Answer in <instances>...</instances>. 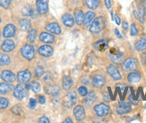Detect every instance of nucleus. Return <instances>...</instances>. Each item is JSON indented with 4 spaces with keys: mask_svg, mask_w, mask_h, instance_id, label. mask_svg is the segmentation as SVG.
Masks as SVG:
<instances>
[{
    "mask_svg": "<svg viewBox=\"0 0 146 123\" xmlns=\"http://www.w3.org/2000/svg\"><path fill=\"white\" fill-rule=\"evenodd\" d=\"M0 37H1V32H0Z\"/></svg>",
    "mask_w": 146,
    "mask_h": 123,
    "instance_id": "nucleus-56",
    "label": "nucleus"
},
{
    "mask_svg": "<svg viewBox=\"0 0 146 123\" xmlns=\"http://www.w3.org/2000/svg\"><path fill=\"white\" fill-rule=\"evenodd\" d=\"M76 101H77V94L73 90V91H69L66 95L64 100H63V105L67 108H70L71 106H74L75 105Z\"/></svg>",
    "mask_w": 146,
    "mask_h": 123,
    "instance_id": "nucleus-4",
    "label": "nucleus"
},
{
    "mask_svg": "<svg viewBox=\"0 0 146 123\" xmlns=\"http://www.w3.org/2000/svg\"><path fill=\"white\" fill-rule=\"evenodd\" d=\"M13 89H14V87H13V85H11V84L8 82L0 84V94H2V95L8 94L9 92L12 91Z\"/></svg>",
    "mask_w": 146,
    "mask_h": 123,
    "instance_id": "nucleus-28",
    "label": "nucleus"
},
{
    "mask_svg": "<svg viewBox=\"0 0 146 123\" xmlns=\"http://www.w3.org/2000/svg\"><path fill=\"white\" fill-rule=\"evenodd\" d=\"M127 81L131 84H136L139 83L142 80V75L141 73L138 72V70H133V72H130L127 75Z\"/></svg>",
    "mask_w": 146,
    "mask_h": 123,
    "instance_id": "nucleus-12",
    "label": "nucleus"
},
{
    "mask_svg": "<svg viewBox=\"0 0 146 123\" xmlns=\"http://www.w3.org/2000/svg\"><path fill=\"white\" fill-rule=\"evenodd\" d=\"M93 47L99 51H105L109 48V41L107 39H100L94 43Z\"/></svg>",
    "mask_w": 146,
    "mask_h": 123,
    "instance_id": "nucleus-26",
    "label": "nucleus"
},
{
    "mask_svg": "<svg viewBox=\"0 0 146 123\" xmlns=\"http://www.w3.org/2000/svg\"><path fill=\"white\" fill-rule=\"evenodd\" d=\"M36 37H37V31H36V30H34V29L30 30L29 32H28V36H27L28 41L30 43H33V42L35 41Z\"/></svg>",
    "mask_w": 146,
    "mask_h": 123,
    "instance_id": "nucleus-35",
    "label": "nucleus"
},
{
    "mask_svg": "<svg viewBox=\"0 0 146 123\" xmlns=\"http://www.w3.org/2000/svg\"><path fill=\"white\" fill-rule=\"evenodd\" d=\"M67 122H69V123H72V122H73L72 119H70V118H67V119H66L65 120H63V123H67Z\"/></svg>",
    "mask_w": 146,
    "mask_h": 123,
    "instance_id": "nucleus-54",
    "label": "nucleus"
},
{
    "mask_svg": "<svg viewBox=\"0 0 146 123\" xmlns=\"http://www.w3.org/2000/svg\"><path fill=\"white\" fill-rule=\"evenodd\" d=\"M107 72L115 81H119L122 80V75L120 73L118 68L116 65H114V64H110L107 68Z\"/></svg>",
    "mask_w": 146,
    "mask_h": 123,
    "instance_id": "nucleus-7",
    "label": "nucleus"
},
{
    "mask_svg": "<svg viewBox=\"0 0 146 123\" xmlns=\"http://www.w3.org/2000/svg\"><path fill=\"white\" fill-rule=\"evenodd\" d=\"M135 49L138 52H143L146 50V37H142L135 44Z\"/></svg>",
    "mask_w": 146,
    "mask_h": 123,
    "instance_id": "nucleus-27",
    "label": "nucleus"
},
{
    "mask_svg": "<svg viewBox=\"0 0 146 123\" xmlns=\"http://www.w3.org/2000/svg\"><path fill=\"white\" fill-rule=\"evenodd\" d=\"M102 97H103V100L105 102H110L111 100V97H110V92H103V95H102Z\"/></svg>",
    "mask_w": 146,
    "mask_h": 123,
    "instance_id": "nucleus-43",
    "label": "nucleus"
},
{
    "mask_svg": "<svg viewBox=\"0 0 146 123\" xmlns=\"http://www.w3.org/2000/svg\"><path fill=\"white\" fill-rule=\"evenodd\" d=\"M9 63H10L9 56L6 54L0 53V65H8Z\"/></svg>",
    "mask_w": 146,
    "mask_h": 123,
    "instance_id": "nucleus-34",
    "label": "nucleus"
},
{
    "mask_svg": "<svg viewBox=\"0 0 146 123\" xmlns=\"http://www.w3.org/2000/svg\"><path fill=\"white\" fill-rule=\"evenodd\" d=\"M73 86V80L70 76H65L63 78L62 81V87L65 90H69Z\"/></svg>",
    "mask_w": 146,
    "mask_h": 123,
    "instance_id": "nucleus-29",
    "label": "nucleus"
},
{
    "mask_svg": "<svg viewBox=\"0 0 146 123\" xmlns=\"http://www.w3.org/2000/svg\"><path fill=\"white\" fill-rule=\"evenodd\" d=\"M12 3V0H0V6H2L3 8L7 9Z\"/></svg>",
    "mask_w": 146,
    "mask_h": 123,
    "instance_id": "nucleus-41",
    "label": "nucleus"
},
{
    "mask_svg": "<svg viewBox=\"0 0 146 123\" xmlns=\"http://www.w3.org/2000/svg\"><path fill=\"white\" fill-rule=\"evenodd\" d=\"M82 82L84 83V85H86V86L91 85V82H90V80H88V78H86V77L82 78Z\"/></svg>",
    "mask_w": 146,
    "mask_h": 123,
    "instance_id": "nucleus-49",
    "label": "nucleus"
},
{
    "mask_svg": "<svg viewBox=\"0 0 146 123\" xmlns=\"http://www.w3.org/2000/svg\"><path fill=\"white\" fill-rule=\"evenodd\" d=\"M22 14L24 16H33L34 14V9L31 5H25L22 9Z\"/></svg>",
    "mask_w": 146,
    "mask_h": 123,
    "instance_id": "nucleus-33",
    "label": "nucleus"
},
{
    "mask_svg": "<svg viewBox=\"0 0 146 123\" xmlns=\"http://www.w3.org/2000/svg\"><path fill=\"white\" fill-rule=\"evenodd\" d=\"M96 99H97V97H96V95H95V92L93 90H91V91L88 92V94L85 95V99L84 102L86 106L90 107L96 102Z\"/></svg>",
    "mask_w": 146,
    "mask_h": 123,
    "instance_id": "nucleus-21",
    "label": "nucleus"
},
{
    "mask_svg": "<svg viewBox=\"0 0 146 123\" xmlns=\"http://www.w3.org/2000/svg\"><path fill=\"white\" fill-rule=\"evenodd\" d=\"M36 8L40 14H45L48 11V4L45 0H37Z\"/></svg>",
    "mask_w": 146,
    "mask_h": 123,
    "instance_id": "nucleus-14",
    "label": "nucleus"
},
{
    "mask_svg": "<svg viewBox=\"0 0 146 123\" xmlns=\"http://www.w3.org/2000/svg\"><path fill=\"white\" fill-rule=\"evenodd\" d=\"M105 22H106V20L104 17H98L96 19H94L92 21V22L91 23V26H90V32L93 34H96V33H99L101 30H102L105 27Z\"/></svg>",
    "mask_w": 146,
    "mask_h": 123,
    "instance_id": "nucleus-2",
    "label": "nucleus"
},
{
    "mask_svg": "<svg viewBox=\"0 0 146 123\" xmlns=\"http://www.w3.org/2000/svg\"><path fill=\"white\" fill-rule=\"evenodd\" d=\"M46 30L49 31L50 33H53L55 35H60L61 34V28L58 23L56 22H50L46 25L45 27Z\"/></svg>",
    "mask_w": 146,
    "mask_h": 123,
    "instance_id": "nucleus-18",
    "label": "nucleus"
},
{
    "mask_svg": "<svg viewBox=\"0 0 146 123\" xmlns=\"http://www.w3.org/2000/svg\"><path fill=\"white\" fill-rule=\"evenodd\" d=\"M134 15L140 22H144L145 15H146V9L143 5H139L136 10H134Z\"/></svg>",
    "mask_w": 146,
    "mask_h": 123,
    "instance_id": "nucleus-11",
    "label": "nucleus"
},
{
    "mask_svg": "<svg viewBox=\"0 0 146 123\" xmlns=\"http://www.w3.org/2000/svg\"><path fill=\"white\" fill-rule=\"evenodd\" d=\"M138 68V61L135 57H127L121 62V69L124 72H130Z\"/></svg>",
    "mask_w": 146,
    "mask_h": 123,
    "instance_id": "nucleus-1",
    "label": "nucleus"
},
{
    "mask_svg": "<svg viewBox=\"0 0 146 123\" xmlns=\"http://www.w3.org/2000/svg\"><path fill=\"white\" fill-rule=\"evenodd\" d=\"M36 105H37V101H36V99L31 98L30 99V102H29V106H30V108L31 109H34L36 107Z\"/></svg>",
    "mask_w": 146,
    "mask_h": 123,
    "instance_id": "nucleus-44",
    "label": "nucleus"
},
{
    "mask_svg": "<svg viewBox=\"0 0 146 123\" xmlns=\"http://www.w3.org/2000/svg\"><path fill=\"white\" fill-rule=\"evenodd\" d=\"M31 25V23L29 19H22L20 22H19V26H20L21 30L23 31H26V30H30Z\"/></svg>",
    "mask_w": 146,
    "mask_h": 123,
    "instance_id": "nucleus-32",
    "label": "nucleus"
},
{
    "mask_svg": "<svg viewBox=\"0 0 146 123\" xmlns=\"http://www.w3.org/2000/svg\"><path fill=\"white\" fill-rule=\"evenodd\" d=\"M74 118L76 119V120L81 122V121H84L85 119V109L84 107L79 105H76L74 108Z\"/></svg>",
    "mask_w": 146,
    "mask_h": 123,
    "instance_id": "nucleus-9",
    "label": "nucleus"
},
{
    "mask_svg": "<svg viewBox=\"0 0 146 123\" xmlns=\"http://www.w3.org/2000/svg\"><path fill=\"white\" fill-rule=\"evenodd\" d=\"M31 89L34 93H39L40 91V84L38 81H33L31 83Z\"/></svg>",
    "mask_w": 146,
    "mask_h": 123,
    "instance_id": "nucleus-36",
    "label": "nucleus"
},
{
    "mask_svg": "<svg viewBox=\"0 0 146 123\" xmlns=\"http://www.w3.org/2000/svg\"><path fill=\"white\" fill-rule=\"evenodd\" d=\"M12 112L14 113L15 115H20L21 112H22V108H21V105H15L14 107L12 108Z\"/></svg>",
    "mask_w": 146,
    "mask_h": 123,
    "instance_id": "nucleus-40",
    "label": "nucleus"
},
{
    "mask_svg": "<svg viewBox=\"0 0 146 123\" xmlns=\"http://www.w3.org/2000/svg\"><path fill=\"white\" fill-rule=\"evenodd\" d=\"M114 32H115V35L117 36V37H118V38H122V36H121V34H120V32L118 31L117 29H115V30H114Z\"/></svg>",
    "mask_w": 146,
    "mask_h": 123,
    "instance_id": "nucleus-53",
    "label": "nucleus"
},
{
    "mask_svg": "<svg viewBox=\"0 0 146 123\" xmlns=\"http://www.w3.org/2000/svg\"><path fill=\"white\" fill-rule=\"evenodd\" d=\"M92 85L96 88H102L106 85V79L102 74H95L92 77Z\"/></svg>",
    "mask_w": 146,
    "mask_h": 123,
    "instance_id": "nucleus-10",
    "label": "nucleus"
},
{
    "mask_svg": "<svg viewBox=\"0 0 146 123\" xmlns=\"http://www.w3.org/2000/svg\"><path fill=\"white\" fill-rule=\"evenodd\" d=\"M60 92V87L56 84H48L45 87V93L50 95H56Z\"/></svg>",
    "mask_w": 146,
    "mask_h": 123,
    "instance_id": "nucleus-19",
    "label": "nucleus"
},
{
    "mask_svg": "<svg viewBox=\"0 0 146 123\" xmlns=\"http://www.w3.org/2000/svg\"><path fill=\"white\" fill-rule=\"evenodd\" d=\"M38 122H40V123H42V122L43 123H48L49 122V120H48V118L45 117V116H43V117H41V118L39 119Z\"/></svg>",
    "mask_w": 146,
    "mask_h": 123,
    "instance_id": "nucleus-48",
    "label": "nucleus"
},
{
    "mask_svg": "<svg viewBox=\"0 0 146 123\" xmlns=\"http://www.w3.org/2000/svg\"><path fill=\"white\" fill-rule=\"evenodd\" d=\"M144 108H146V105H145V107H144Z\"/></svg>",
    "mask_w": 146,
    "mask_h": 123,
    "instance_id": "nucleus-58",
    "label": "nucleus"
},
{
    "mask_svg": "<svg viewBox=\"0 0 146 123\" xmlns=\"http://www.w3.org/2000/svg\"><path fill=\"white\" fill-rule=\"evenodd\" d=\"M38 52L43 57H50L54 53V49L52 47L48 46V45H44V46H41L39 48Z\"/></svg>",
    "mask_w": 146,
    "mask_h": 123,
    "instance_id": "nucleus-16",
    "label": "nucleus"
},
{
    "mask_svg": "<svg viewBox=\"0 0 146 123\" xmlns=\"http://www.w3.org/2000/svg\"><path fill=\"white\" fill-rule=\"evenodd\" d=\"M52 80H53V76L50 74L49 72L47 73L45 75V77H44V80H45L46 82H48V83H49L50 81H52Z\"/></svg>",
    "mask_w": 146,
    "mask_h": 123,
    "instance_id": "nucleus-46",
    "label": "nucleus"
},
{
    "mask_svg": "<svg viewBox=\"0 0 146 123\" xmlns=\"http://www.w3.org/2000/svg\"><path fill=\"white\" fill-rule=\"evenodd\" d=\"M74 22L77 25H82L84 21V12L80 8H76L74 12Z\"/></svg>",
    "mask_w": 146,
    "mask_h": 123,
    "instance_id": "nucleus-20",
    "label": "nucleus"
},
{
    "mask_svg": "<svg viewBox=\"0 0 146 123\" xmlns=\"http://www.w3.org/2000/svg\"><path fill=\"white\" fill-rule=\"evenodd\" d=\"M9 105V101L5 97H0V110L6 109Z\"/></svg>",
    "mask_w": 146,
    "mask_h": 123,
    "instance_id": "nucleus-37",
    "label": "nucleus"
},
{
    "mask_svg": "<svg viewBox=\"0 0 146 123\" xmlns=\"http://www.w3.org/2000/svg\"><path fill=\"white\" fill-rule=\"evenodd\" d=\"M21 55L26 60L31 61V60H33L35 56V49L31 45L26 44L21 48Z\"/></svg>",
    "mask_w": 146,
    "mask_h": 123,
    "instance_id": "nucleus-3",
    "label": "nucleus"
},
{
    "mask_svg": "<svg viewBox=\"0 0 146 123\" xmlns=\"http://www.w3.org/2000/svg\"><path fill=\"white\" fill-rule=\"evenodd\" d=\"M110 58L114 63L118 64V63H121L123 62L124 55L122 54V52H120L118 49L111 48L110 49Z\"/></svg>",
    "mask_w": 146,
    "mask_h": 123,
    "instance_id": "nucleus-8",
    "label": "nucleus"
},
{
    "mask_svg": "<svg viewBox=\"0 0 146 123\" xmlns=\"http://www.w3.org/2000/svg\"><path fill=\"white\" fill-rule=\"evenodd\" d=\"M130 34L133 37L138 35V29L136 27V24L135 23H132L131 24V27H130Z\"/></svg>",
    "mask_w": 146,
    "mask_h": 123,
    "instance_id": "nucleus-38",
    "label": "nucleus"
},
{
    "mask_svg": "<svg viewBox=\"0 0 146 123\" xmlns=\"http://www.w3.org/2000/svg\"><path fill=\"white\" fill-rule=\"evenodd\" d=\"M1 79L5 81V82H8V83H13L15 80V75L13 73L11 70H5L2 72L1 75Z\"/></svg>",
    "mask_w": 146,
    "mask_h": 123,
    "instance_id": "nucleus-17",
    "label": "nucleus"
},
{
    "mask_svg": "<svg viewBox=\"0 0 146 123\" xmlns=\"http://www.w3.org/2000/svg\"><path fill=\"white\" fill-rule=\"evenodd\" d=\"M61 19H62L63 23H64L66 27L71 28L74 25V22H74V18L70 14H64L62 15Z\"/></svg>",
    "mask_w": 146,
    "mask_h": 123,
    "instance_id": "nucleus-25",
    "label": "nucleus"
},
{
    "mask_svg": "<svg viewBox=\"0 0 146 123\" xmlns=\"http://www.w3.org/2000/svg\"><path fill=\"white\" fill-rule=\"evenodd\" d=\"M40 40L43 43H46V44H51V43H54L55 42V37L50 34V33H48V32H41L40 37Z\"/></svg>",
    "mask_w": 146,
    "mask_h": 123,
    "instance_id": "nucleus-22",
    "label": "nucleus"
},
{
    "mask_svg": "<svg viewBox=\"0 0 146 123\" xmlns=\"http://www.w3.org/2000/svg\"><path fill=\"white\" fill-rule=\"evenodd\" d=\"M31 73L28 70H21V72H19L17 73V80L21 83H27L31 80Z\"/></svg>",
    "mask_w": 146,
    "mask_h": 123,
    "instance_id": "nucleus-15",
    "label": "nucleus"
},
{
    "mask_svg": "<svg viewBox=\"0 0 146 123\" xmlns=\"http://www.w3.org/2000/svg\"><path fill=\"white\" fill-rule=\"evenodd\" d=\"M15 47V44L12 39H5V41H3L2 45H1V48L4 52H12Z\"/></svg>",
    "mask_w": 146,
    "mask_h": 123,
    "instance_id": "nucleus-23",
    "label": "nucleus"
},
{
    "mask_svg": "<svg viewBox=\"0 0 146 123\" xmlns=\"http://www.w3.org/2000/svg\"><path fill=\"white\" fill-rule=\"evenodd\" d=\"M95 19V14L93 12H87L84 14V25L88 27L89 25H91L92 21Z\"/></svg>",
    "mask_w": 146,
    "mask_h": 123,
    "instance_id": "nucleus-30",
    "label": "nucleus"
},
{
    "mask_svg": "<svg viewBox=\"0 0 146 123\" xmlns=\"http://www.w3.org/2000/svg\"><path fill=\"white\" fill-rule=\"evenodd\" d=\"M14 95L15 97L17 98L18 100H23L27 96V92L26 89H25L22 85H17L14 90Z\"/></svg>",
    "mask_w": 146,
    "mask_h": 123,
    "instance_id": "nucleus-13",
    "label": "nucleus"
},
{
    "mask_svg": "<svg viewBox=\"0 0 146 123\" xmlns=\"http://www.w3.org/2000/svg\"><path fill=\"white\" fill-rule=\"evenodd\" d=\"M104 2H105V5H106V7L108 9H110L111 8V0H104Z\"/></svg>",
    "mask_w": 146,
    "mask_h": 123,
    "instance_id": "nucleus-50",
    "label": "nucleus"
},
{
    "mask_svg": "<svg viewBox=\"0 0 146 123\" xmlns=\"http://www.w3.org/2000/svg\"><path fill=\"white\" fill-rule=\"evenodd\" d=\"M122 28L125 30H127L128 28H129V25H128V22L126 21H123L122 22Z\"/></svg>",
    "mask_w": 146,
    "mask_h": 123,
    "instance_id": "nucleus-51",
    "label": "nucleus"
},
{
    "mask_svg": "<svg viewBox=\"0 0 146 123\" xmlns=\"http://www.w3.org/2000/svg\"><path fill=\"white\" fill-rule=\"evenodd\" d=\"M43 73H44V69L41 66H38L34 70V74L36 78H40L43 75Z\"/></svg>",
    "mask_w": 146,
    "mask_h": 123,
    "instance_id": "nucleus-39",
    "label": "nucleus"
},
{
    "mask_svg": "<svg viewBox=\"0 0 146 123\" xmlns=\"http://www.w3.org/2000/svg\"><path fill=\"white\" fill-rule=\"evenodd\" d=\"M132 105L128 102H125L124 100H121L117 106V112L119 115H125L131 112Z\"/></svg>",
    "mask_w": 146,
    "mask_h": 123,
    "instance_id": "nucleus-6",
    "label": "nucleus"
},
{
    "mask_svg": "<svg viewBox=\"0 0 146 123\" xmlns=\"http://www.w3.org/2000/svg\"><path fill=\"white\" fill-rule=\"evenodd\" d=\"M15 31H16V29L15 27V25L13 24H7L4 28V30H3V36L5 37H14L15 34Z\"/></svg>",
    "mask_w": 146,
    "mask_h": 123,
    "instance_id": "nucleus-24",
    "label": "nucleus"
},
{
    "mask_svg": "<svg viewBox=\"0 0 146 123\" xmlns=\"http://www.w3.org/2000/svg\"><path fill=\"white\" fill-rule=\"evenodd\" d=\"M141 62L143 66H146V53L143 51V53L141 54Z\"/></svg>",
    "mask_w": 146,
    "mask_h": 123,
    "instance_id": "nucleus-45",
    "label": "nucleus"
},
{
    "mask_svg": "<svg viewBox=\"0 0 146 123\" xmlns=\"http://www.w3.org/2000/svg\"><path fill=\"white\" fill-rule=\"evenodd\" d=\"M0 22H1V18H0Z\"/></svg>",
    "mask_w": 146,
    "mask_h": 123,
    "instance_id": "nucleus-57",
    "label": "nucleus"
},
{
    "mask_svg": "<svg viewBox=\"0 0 146 123\" xmlns=\"http://www.w3.org/2000/svg\"><path fill=\"white\" fill-rule=\"evenodd\" d=\"M142 1H143V3H146V0H142Z\"/></svg>",
    "mask_w": 146,
    "mask_h": 123,
    "instance_id": "nucleus-55",
    "label": "nucleus"
},
{
    "mask_svg": "<svg viewBox=\"0 0 146 123\" xmlns=\"http://www.w3.org/2000/svg\"><path fill=\"white\" fill-rule=\"evenodd\" d=\"M114 21L116 22V23L117 24V25H120L121 24V19H120V17H119V15L118 14H115V16H114Z\"/></svg>",
    "mask_w": 146,
    "mask_h": 123,
    "instance_id": "nucleus-47",
    "label": "nucleus"
},
{
    "mask_svg": "<svg viewBox=\"0 0 146 123\" xmlns=\"http://www.w3.org/2000/svg\"><path fill=\"white\" fill-rule=\"evenodd\" d=\"M100 3V0H85V5L91 10H96Z\"/></svg>",
    "mask_w": 146,
    "mask_h": 123,
    "instance_id": "nucleus-31",
    "label": "nucleus"
},
{
    "mask_svg": "<svg viewBox=\"0 0 146 123\" xmlns=\"http://www.w3.org/2000/svg\"><path fill=\"white\" fill-rule=\"evenodd\" d=\"M110 111V105H106L105 103H98L97 105L94 106V112L99 116V117H104V116L109 114Z\"/></svg>",
    "mask_w": 146,
    "mask_h": 123,
    "instance_id": "nucleus-5",
    "label": "nucleus"
},
{
    "mask_svg": "<svg viewBox=\"0 0 146 123\" xmlns=\"http://www.w3.org/2000/svg\"><path fill=\"white\" fill-rule=\"evenodd\" d=\"M78 93L81 96H85L88 94V90H87L86 87H84V86L80 87L78 88Z\"/></svg>",
    "mask_w": 146,
    "mask_h": 123,
    "instance_id": "nucleus-42",
    "label": "nucleus"
},
{
    "mask_svg": "<svg viewBox=\"0 0 146 123\" xmlns=\"http://www.w3.org/2000/svg\"><path fill=\"white\" fill-rule=\"evenodd\" d=\"M39 103H40V105H43V103H45V102H46V99H45V97H44L43 95H40V96H39Z\"/></svg>",
    "mask_w": 146,
    "mask_h": 123,
    "instance_id": "nucleus-52",
    "label": "nucleus"
}]
</instances>
